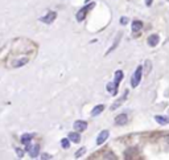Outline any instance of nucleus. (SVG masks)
I'll list each match as a JSON object with an SVG mask.
<instances>
[{"mask_svg": "<svg viewBox=\"0 0 169 160\" xmlns=\"http://www.w3.org/2000/svg\"><path fill=\"white\" fill-rule=\"evenodd\" d=\"M154 119H156V122L159 123V125H169V118L168 116L157 115V116H154Z\"/></svg>", "mask_w": 169, "mask_h": 160, "instance_id": "obj_11", "label": "nucleus"}, {"mask_svg": "<svg viewBox=\"0 0 169 160\" xmlns=\"http://www.w3.org/2000/svg\"><path fill=\"white\" fill-rule=\"evenodd\" d=\"M38 154H40V145H38V144L32 145V147H31V150H29V155H31V158H32V159H33V158H37Z\"/></svg>", "mask_w": 169, "mask_h": 160, "instance_id": "obj_7", "label": "nucleus"}, {"mask_svg": "<svg viewBox=\"0 0 169 160\" xmlns=\"http://www.w3.org/2000/svg\"><path fill=\"white\" fill-rule=\"evenodd\" d=\"M160 41V37L157 35H151L148 37V45L149 46H156Z\"/></svg>", "mask_w": 169, "mask_h": 160, "instance_id": "obj_8", "label": "nucleus"}, {"mask_svg": "<svg viewBox=\"0 0 169 160\" xmlns=\"http://www.w3.org/2000/svg\"><path fill=\"white\" fill-rule=\"evenodd\" d=\"M103 159H112V160H115L116 159V156H115L112 152H107V154H105V156H103Z\"/></svg>", "mask_w": 169, "mask_h": 160, "instance_id": "obj_21", "label": "nucleus"}, {"mask_svg": "<svg viewBox=\"0 0 169 160\" xmlns=\"http://www.w3.org/2000/svg\"><path fill=\"white\" fill-rule=\"evenodd\" d=\"M127 23H128V19H127V17H124V16H123V17L120 19V24H122V25H125Z\"/></svg>", "mask_w": 169, "mask_h": 160, "instance_id": "obj_23", "label": "nucleus"}, {"mask_svg": "<svg viewBox=\"0 0 169 160\" xmlns=\"http://www.w3.org/2000/svg\"><path fill=\"white\" fill-rule=\"evenodd\" d=\"M41 158H42V159H52V156H50L49 154H42Z\"/></svg>", "mask_w": 169, "mask_h": 160, "instance_id": "obj_24", "label": "nucleus"}, {"mask_svg": "<svg viewBox=\"0 0 169 160\" xmlns=\"http://www.w3.org/2000/svg\"><path fill=\"white\" fill-rule=\"evenodd\" d=\"M56 17H57V12H49L48 15H46V16H44V17H41V21L42 23H45V24H52L53 21L56 20Z\"/></svg>", "mask_w": 169, "mask_h": 160, "instance_id": "obj_4", "label": "nucleus"}, {"mask_svg": "<svg viewBox=\"0 0 169 160\" xmlns=\"http://www.w3.org/2000/svg\"><path fill=\"white\" fill-rule=\"evenodd\" d=\"M107 90H109V93H111V94H116L118 93V85L115 83V81L114 82H110V83H107Z\"/></svg>", "mask_w": 169, "mask_h": 160, "instance_id": "obj_10", "label": "nucleus"}, {"mask_svg": "<svg viewBox=\"0 0 169 160\" xmlns=\"http://www.w3.org/2000/svg\"><path fill=\"white\" fill-rule=\"evenodd\" d=\"M73 126H74V130L78 131V132H81V131H85L86 128H87V123H86L85 121H75Z\"/></svg>", "mask_w": 169, "mask_h": 160, "instance_id": "obj_6", "label": "nucleus"}, {"mask_svg": "<svg viewBox=\"0 0 169 160\" xmlns=\"http://www.w3.org/2000/svg\"><path fill=\"white\" fill-rule=\"evenodd\" d=\"M27 62H28L27 58H21L20 62H15V64H13V68H20V66H23V65H25Z\"/></svg>", "mask_w": 169, "mask_h": 160, "instance_id": "obj_19", "label": "nucleus"}, {"mask_svg": "<svg viewBox=\"0 0 169 160\" xmlns=\"http://www.w3.org/2000/svg\"><path fill=\"white\" fill-rule=\"evenodd\" d=\"M141 29H143V23H141V21H139V20L132 21V31H134V32H139V31H141Z\"/></svg>", "mask_w": 169, "mask_h": 160, "instance_id": "obj_13", "label": "nucleus"}, {"mask_svg": "<svg viewBox=\"0 0 169 160\" xmlns=\"http://www.w3.org/2000/svg\"><path fill=\"white\" fill-rule=\"evenodd\" d=\"M167 143H168V144H169V135H168V136H167Z\"/></svg>", "mask_w": 169, "mask_h": 160, "instance_id": "obj_26", "label": "nucleus"}, {"mask_svg": "<svg viewBox=\"0 0 169 160\" xmlns=\"http://www.w3.org/2000/svg\"><path fill=\"white\" fill-rule=\"evenodd\" d=\"M103 110H105V106H103V105H98V106H95L94 108H93L91 115H93V116H96V115H99Z\"/></svg>", "mask_w": 169, "mask_h": 160, "instance_id": "obj_16", "label": "nucleus"}, {"mask_svg": "<svg viewBox=\"0 0 169 160\" xmlns=\"http://www.w3.org/2000/svg\"><path fill=\"white\" fill-rule=\"evenodd\" d=\"M67 138H69L71 142H74V143H80L81 142V136H80V134H78V131L77 132H70Z\"/></svg>", "mask_w": 169, "mask_h": 160, "instance_id": "obj_14", "label": "nucleus"}, {"mask_svg": "<svg viewBox=\"0 0 169 160\" xmlns=\"http://www.w3.org/2000/svg\"><path fill=\"white\" fill-rule=\"evenodd\" d=\"M120 38H122V32H119V33L116 35V38H115V41H114V44H112V46L109 49V52H107V54L109 53H111L112 50H115V48H116L118 45H119V41H120Z\"/></svg>", "mask_w": 169, "mask_h": 160, "instance_id": "obj_12", "label": "nucleus"}, {"mask_svg": "<svg viewBox=\"0 0 169 160\" xmlns=\"http://www.w3.org/2000/svg\"><path fill=\"white\" fill-rule=\"evenodd\" d=\"M16 154H17V158H23L24 156V151L23 150H20V148H16Z\"/></svg>", "mask_w": 169, "mask_h": 160, "instance_id": "obj_22", "label": "nucleus"}, {"mask_svg": "<svg viewBox=\"0 0 169 160\" xmlns=\"http://www.w3.org/2000/svg\"><path fill=\"white\" fill-rule=\"evenodd\" d=\"M123 77H124V74H123V72H122V70H116V72H115V83H116L118 86H119V83L122 82Z\"/></svg>", "mask_w": 169, "mask_h": 160, "instance_id": "obj_15", "label": "nucleus"}, {"mask_svg": "<svg viewBox=\"0 0 169 160\" xmlns=\"http://www.w3.org/2000/svg\"><path fill=\"white\" fill-rule=\"evenodd\" d=\"M141 73H143V66H138V69H136L134 73V75L131 77V86L132 87H136L139 85L140 79H141Z\"/></svg>", "mask_w": 169, "mask_h": 160, "instance_id": "obj_1", "label": "nucleus"}, {"mask_svg": "<svg viewBox=\"0 0 169 160\" xmlns=\"http://www.w3.org/2000/svg\"><path fill=\"white\" fill-rule=\"evenodd\" d=\"M85 152H86V148H85V147H82L81 150H78L77 152H75V158H81V156L83 155Z\"/></svg>", "mask_w": 169, "mask_h": 160, "instance_id": "obj_20", "label": "nucleus"}, {"mask_svg": "<svg viewBox=\"0 0 169 160\" xmlns=\"http://www.w3.org/2000/svg\"><path fill=\"white\" fill-rule=\"evenodd\" d=\"M127 95H128V90H125V92H124V95L122 97V98H119V99H118V101L112 105V106H111V110H115V108H118V107H119L120 105H122V102H123V101L125 99V98H127Z\"/></svg>", "mask_w": 169, "mask_h": 160, "instance_id": "obj_9", "label": "nucleus"}, {"mask_svg": "<svg viewBox=\"0 0 169 160\" xmlns=\"http://www.w3.org/2000/svg\"><path fill=\"white\" fill-rule=\"evenodd\" d=\"M152 2H153V0H145V4L149 7V5H152Z\"/></svg>", "mask_w": 169, "mask_h": 160, "instance_id": "obj_25", "label": "nucleus"}, {"mask_svg": "<svg viewBox=\"0 0 169 160\" xmlns=\"http://www.w3.org/2000/svg\"><path fill=\"white\" fill-rule=\"evenodd\" d=\"M94 5H95L94 3H90L89 5H86V7H83V8H82L81 11H78V13H77V20H78V21H82V20H83L85 16H86V13H87V11L91 9Z\"/></svg>", "mask_w": 169, "mask_h": 160, "instance_id": "obj_2", "label": "nucleus"}, {"mask_svg": "<svg viewBox=\"0 0 169 160\" xmlns=\"http://www.w3.org/2000/svg\"><path fill=\"white\" fill-rule=\"evenodd\" d=\"M127 122H128V116L127 114H119L115 118V125H118V126H124V125H127Z\"/></svg>", "mask_w": 169, "mask_h": 160, "instance_id": "obj_5", "label": "nucleus"}, {"mask_svg": "<svg viewBox=\"0 0 169 160\" xmlns=\"http://www.w3.org/2000/svg\"><path fill=\"white\" fill-rule=\"evenodd\" d=\"M70 139L67 138V139H62L61 140V145H62V148H69L70 147Z\"/></svg>", "mask_w": 169, "mask_h": 160, "instance_id": "obj_18", "label": "nucleus"}, {"mask_svg": "<svg viewBox=\"0 0 169 160\" xmlns=\"http://www.w3.org/2000/svg\"><path fill=\"white\" fill-rule=\"evenodd\" d=\"M31 139H32V135H31V134H24V135L21 136L20 140H21V143H23V144H28Z\"/></svg>", "mask_w": 169, "mask_h": 160, "instance_id": "obj_17", "label": "nucleus"}, {"mask_svg": "<svg viewBox=\"0 0 169 160\" xmlns=\"http://www.w3.org/2000/svg\"><path fill=\"white\" fill-rule=\"evenodd\" d=\"M109 135H110V132L107 130H103V131H100V134L98 135V138H96V144L100 145V144H103L105 142L109 139Z\"/></svg>", "mask_w": 169, "mask_h": 160, "instance_id": "obj_3", "label": "nucleus"}]
</instances>
